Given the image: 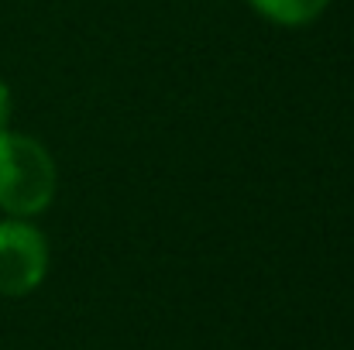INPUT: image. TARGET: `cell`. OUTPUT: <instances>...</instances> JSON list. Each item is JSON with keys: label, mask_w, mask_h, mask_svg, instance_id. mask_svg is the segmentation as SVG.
Returning a JSON list of instances; mask_svg holds the SVG:
<instances>
[{"label": "cell", "mask_w": 354, "mask_h": 350, "mask_svg": "<svg viewBox=\"0 0 354 350\" xmlns=\"http://www.w3.org/2000/svg\"><path fill=\"white\" fill-rule=\"evenodd\" d=\"M48 271L45 237L24 220L0 224V295L17 299L41 285Z\"/></svg>", "instance_id": "obj_2"}, {"label": "cell", "mask_w": 354, "mask_h": 350, "mask_svg": "<svg viewBox=\"0 0 354 350\" xmlns=\"http://www.w3.org/2000/svg\"><path fill=\"white\" fill-rule=\"evenodd\" d=\"M7 117H10V90H7V86L0 83V130H3Z\"/></svg>", "instance_id": "obj_4"}, {"label": "cell", "mask_w": 354, "mask_h": 350, "mask_svg": "<svg viewBox=\"0 0 354 350\" xmlns=\"http://www.w3.org/2000/svg\"><path fill=\"white\" fill-rule=\"evenodd\" d=\"M327 3H330V0H251V7H254L261 17H268V21H275V24H286V28H303V24H310L313 17L324 14Z\"/></svg>", "instance_id": "obj_3"}, {"label": "cell", "mask_w": 354, "mask_h": 350, "mask_svg": "<svg viewBox=\"0 0 354 350\" xmlns=\"http://www.w3.org/2000/svg\"><path fill=\"white\" fill-rule=\"evenodd\" d=\"M55 196V165L45 144L28 134L0 130V210L35 217Z\"/></svg>", "instance_id": "obj_1"}]
</instances>
